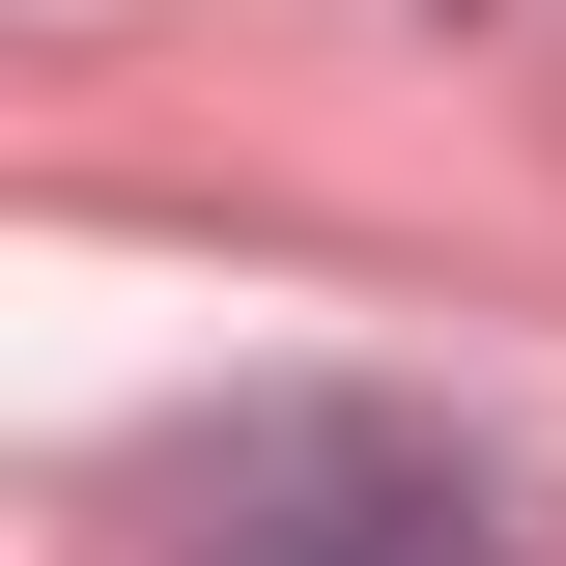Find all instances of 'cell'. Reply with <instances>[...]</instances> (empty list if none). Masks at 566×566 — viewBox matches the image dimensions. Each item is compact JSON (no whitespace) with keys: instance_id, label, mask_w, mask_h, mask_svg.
Returning <instances> with one entry per match:
<instances>
[{"instance_id":"cell-1","label":"cell","mask_w":566,"mask_h":566,"mask_svg":"<svg viewBox=\"0 0 566 566\" xmlns=\"http://www.w3.org/2000/svg\"><path fill=\"white\" fill-rule=\"evenodd\" d=\"M170 510H199V566H482V482L397 397H227V453Z\"/></svg>"}]
</instances>
